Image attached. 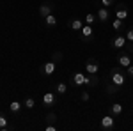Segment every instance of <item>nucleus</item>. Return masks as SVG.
<instances>
[{
  "instance_id": "nucleus-24",
  "label": "nucleus",
  "mask_w": 133,
  "mask_h": 131,
  "mask_svg": "<svg viewBox=\"0 0 133 131\" xmlns=\"http://www.w3.org/2000/svg\"><path fill=\"white\" fill-rule=\"evenodd\" d=\"M101 5L103 7H112V5H115V0H101Z\"/></svg>"
},
{
  "instance_id": "nucleus-28",
  "label": "nucleus",
  "mask_w": 133,
  "mask_h": 131,
  "mask_svg": "<svg viewBox=\"0 0 133 131\" xmlns=\"http://www.w3.org/2000/svg\"><path fill=\"white\" fill-rule=\"evenodd\" d=\"M126 74H128V76H131V78H133V64H130V66L126 67Z\"/></svg>"
},
{
  "instance_id": "nucleus-6",
  "label": "nucleus",
  "mask_w": 133,
  "mask_h": 131,
  "mask_svg": "<svg viewBox=\"0 0 133 131\" xmlns=\"http://www.w3.org/2000/svg\"><path fill=\"white\" fill-rule=\"evenodd\" d=\"M114 7H115V18H119V20L124 21L128 16H130V9H128L126 4H115Z\"/></svg>"
},
{
  "instance_id": "nucleus-7",
  "label": "nucleus",
  "mask_w": 133,
  "mask_h": 131,
  "mask_svg": "<svg viewBox=\"0 0 133 131\" xmlns=\"http://www.w3.org/2000/svg\"><path fill=\"white\" fill-rule=\"evenodd\" d=\"M99 62L96 60V59H89V60L85 62V73L87 74H98L99 73Z\"/></svg>"
},
{
  "instance_id": "nucleus-25",
  "label": "nucleus",
  "mask_w": 133,
  "mask_h": 131,
  "mask_svg": "<svg viewBox=\"0 0 133 131\" xmlns=\"http://www.w3.org/2000/svg\"><path fill=\"white\" fill-rule=\"evenodd\" d=\"M62 57H64V55H62V51H55V53H53V59H51V60L59 62V60H62Z\"/></svg>"
},
{
  "instance_id": "nucleus-13",
  "label": "nucleus",
  "mask_w": 133,
  "mask_h": 131,
  "mask_svg": "<svg viewBox=\"0 0 133 131\" xmlns=\"http://www.w3.org/2000/svg\"><path fill=\"white\" fill-rule=\"evenodd\" d=\"M123 105H121V103H112V105H110V113H112L114 117H119V115H121V113H123Z\"/></svg>"
},
{
  "instance_id": "nucleus-22",
  "label": "nucleus",
  "mask_w": 133,
  "mask_h": 131,
  "mask_svg": "<svg viewBox=\"0 0 133 131\" xmlns=\"http://www.w3.org/2000/svg\"><path fill=\"white\" fill-rule=\"evenodd\" d=\"M57 121H59V119H57V115H55L53 112H50V113L46 115V124H55Z\"/></svg>"
},
{
  "instance_id": "nucleus-2",
  "label": "nucleus",
  "mask_w": 133,
  "mask_h": 131,
  "mask_svg": "<svg viewBox=\"0 0 133 131\" xmlns=\"http://www.w3.org/2000/svg\"><path fill=\"white\" fill-rule=\"evenodd\" d=\"M117 64H119L123 69H126V67L131 64V53H128L126 50H119V53H117Z\"/></svg>"
},
{
  "instance_id": "nucleus-5",
  "label": "nucleus",
  "mask_w": 133,
  "mask_h": 131,
  "mask_svg": "<svg viewBox=\"0 0 133 131\" xmlns=\"http://www.w3.org/2000/svg\"><path fill=\"white\" fill-rule=\"evenodd\" d=\"M101 129H107V131L115 129V117H114L112 113L103 115V119H101Z\"/></svg>"
},
{
  "instance_id": "nucleus-27",
  "label": "nucleus",
  "mask_w": 133,
  "mask_h": 131,
  "mask_svg": "<svg viewBox=\"0 0 133 131\" xmlns=\"http://www.w3.org/2000/svg\"><path fill=\"white\" fill-rule=\"evenodd\" d=\"M123 50H126L128 53H133V43H130V41H128V43H126V46H124Z\"/></svg>"
},
{
  "instance_id": "nucleus-10",
  "label": "nucleus",
  "mask_w": 133,
  "mask_h": 131,
  "mask_svg": "<svg viewBox=\"0 0 133 131\" xmlns=\"http://www.w3.org/2000/svg\"><path fill=\"white\" fill-rule=\"evenodd\" d=\"M57 103V96L53 94V92H46L44 96H43V105L46 106V108H50V106H53Z\"/></svg>"
},
{
  "instance_id": "nucleus-1",
  "label": "nucleus",
  "mask_w": 133,
  "mask_h": 131,
  "mask_svg": "<svg viewBox=\"0 0 133 131\" xmlns=\"http://www.w3.org/2000/svg\"><path fill=\"white\" fill-rule=\"evenodd\" d=\"M108 80L112 81L114 85H117V87H121L123 89L124 83H126V73L123 71L121 66H115L110 69V76H108Z\"/></svg>"
},
{
  "instance_id": "nucleus-9",
  "label": "nucleus",
  "mask_w": 133,
  "mask_h": 131,
  "mask_svg": "<svg viewBox=\"0 0 133 131\" xmlns=\"http://www.w3.org/2000/svg\"><path fill=\"white\" fill-rule=\"evenodd\" d=\"M53 2H43L41 5H39V14H41L43 18H46L48 14H51L53 12Z\"/></svg>"
},
{
  "instance_id": "nucleus-8",
  "label": "nucleus",
  "mask_w": 133,
  "mask_h": 131,
  "mask_svg": "<svg viewBox=\"0 0 133 131\" xmlns=\"http://www.w3.org/2000/svg\"><path fill=\"white\" fill-rule=\"evenodd\" d=\"M126 43H128V39H126V36H115L112 39V43H110V46L112 48H115V50H123L124 46H126Z\"/></svg>"
},
{
  "instance_id": "nucleus-20",
  "label": "nucleus",
  "mask_w": 133,
  "mask_h": 131,
  "mask_svg": "<svg viewBox=\"0 0 133 131\" xmlns=\"http://www.w3.org/2000/svg\"><path fill=\"white\" fill-rule=\"evenodd\" d=\"M55 91H57V94H66V92H68V85H66V83H64V81H61V83H57V85H55Z\"/></svg>"
},
{
  "instance_id": "nucleus-12",
  "label": "nucleus",
  "mask_w": 133,
  "mask_h": 131,
  "mask_svg": "<svg viewBox=\"0 0 133 131\" xmlns=\"http://www.w3.org/2000/svg\"><path fill=\"white\" fill-rule=\"evenodd\" d=\"M69 29L71 30H75V32H80L82 30V27H83V21L82 20H78V18H73V20H69Z\"/></svg>"
},
{
  "instance_id": "nucleus-19",
  "label": "nucleus",
  "mask_w": 133,
  "mask_h": 131,
  "mask_svg": "<svg viewBox=\"0 0 133 131\" xmlns=\"http://www.w3.org/2000/svg\"><path fill=\"white\" fill-rule=\"evenodd\" d=\"M23 106H25V108H29V110H32V108L36 106V99H34V98H30V96H29V98H25Z\"/></svg>"
},
{
  "instance_id": "nucleus-17",
  "label": "nucleus",
  "mask_w": 133,
  "mask_h": 131,
  "mask_svg": "<svg viewBox=\"0 0 133 131\" xmlns=\"http://www.w3.org/2000/svg\"><path fill=\"white\" fill-rule=\"evenodd\" d=\"M112 29H114L115 32H121V30L124 29V21L119 20V18H115V20L112 21Z\"/></svg>"
},
{
  "instance_id": "nucleus-3",
  "label": "nucleus",
  "mask_w": 133,
  "mask_h": 131,
  "mask_svg": "<svg viewBox=\"0 0 133 131\" xmlns=\"http://www.w3.org/2000/svg\"><path fill=\"white\" fill-rule=\"evenodd\" d=\"M57 71V62L55 60H48V62H44L41 67H39V73H41L43 76H51L53 73Z\"/></svg>"
},
{
  "instance_id": "nucleus-4",
  "label": "nucleus",
  "mask_w": 133,
  "mask_h": 131,
  "mask_svg": "<svg viewBox=\"0 0 133 131\" xmlns=\"http://www.w3.org/2000/svg\"><path fill=\"white\" fill-rule=\"evenodd\" d=\"M80 39L83 41V43H91L92 39H94V30H92V25H83L82 30H80Z\"/></svg>"
},
{
  "instance_id": "nucleus-26",
  "label": "nucleus",
  "mask_w": 133,
  "mask_h": 131,
  "mask_svg": "<svg viewBox=\"0 0 133 131\" xmlns=\"http://www.w3.org/2000/svg\"><path fill=\"white\" fill-rule=\"evenodd\" d=\"M126 39L130 41V43H133V27L128 29V32H126Z\"/></svg>"
},
{
  "instance_id": "nucleus-29",
  "label": "nucleus",
  "mask_w": 133,
  "mask_h": 131,
  "mask_svg": "<svg viewBox=\"0 0 133 131\" xmlns=\"http://www.w3.org/2000/svg\"><path fill=\"white\" fill-rule=\"evenodd\" d=\"M46 131H57V126L55 124H46Z\"/></svg>"
},
{
  "instance_id": "nucleus-21",
  "label": "nucleus",
  "mask_w": 133,
  "mask_h": 131,
  "mask_svg": "<svg viewBox=\"0 0 133 131\" xmlns=\"http://www.w3.org/2000/svg\"><path fill=\"white\" fill-rule=\"evenodd\" d=\"M96 21H98V16H96V14H92V12H87V14H85V23H87V25H92V23H96Z\"/></svg>"
},
{
  "instance_id": "nucleus-18",
  "label": "nucleus",
  "mask_w": 133,
  "mask_h": 131,
  "mask_svg": "<svg viewBox=\"0 0 133 131\" xmlns=\"http://www.w3.org/2000/svg\"><path fill=\"white\" fill-rule=\"evenodd\" d=\"M4 129H9V121H7V117L0 112V131Z\"/></svg>"
},
{
  "instance_id": "nucleus-14",
  "label": "nucleus",
  "mask_w": 133,
  "mask_h": 131,
  "mask_svg": "<svg viewBox=\"0 0 133 131\" xmlns=\"http://www.w3.org/2000/svg\"><path fill=\"white\" fill-rule=\"evenodd\" d=\"M21 108H23V103H20V101H12L9 105V110H11V113H14V115H18L21 112Z\"/></svg>"
},
{
  "instance_id": "nucleus-16",
  "label": "nucleus",
  "mask_w": 133,
  "mask_h": 131,
  "mask_svg": "<svg viewBox=\"0 0 133 131\" xmlns=\"http://www.w3.org/2000/svg\"><path fill=\"white\" fill-rule=\"evenodd\" d=\"M44 25H46L48 29H53V27L57 25V18L53 16V12H51V14H48V16L44 18Z\"/></svg>"
},
{
  "instance_id": "nucleus-11",
  "label": "nucleus",
  "mask_w": 133,
  "mask_h": 131,
  "mask_svg": "<svg viewBox=\"0 0 133 131\" xmlns=\"http://www.w3.org/2000/svg\"><path fill=\"white\" fill-rule=\"evenodd\" d=\"M96 16H98V21H99V23H107L108 18H110V12H108L107 7H99L98 12H96Z\"/></svg>"
},
{
  "instance_id": "nucleus-15",
  "label": "nucleus",
  "mask_w": 133,
  "mask_h": 131,
  "mask_svg": "<svg viewBox=\"0 0 133 131\" xmlns=\"http://www.w3.org/2000/svg\"><path fill=\"white\" fill-rule=\"evenodd\" d=\"M119 91H121V87H117V85H114V83H112L110 80L107 81V94H108V96H114V94H117Z\"/></svg>"
},
{
  "instance_id": "nucleus-23",
  "label": "nucleus",
  "mask_w": 133,
  "mask_h": 131,
  "mask_svg": "<svg viewBox=\"0 0 133 131\" xmlns=\"http://www.w3.org/2000/svg\"><path fill=\"white\" fill-rule=\"evenodd\" d=\"M80 99H82L83 103H87V101L91 99V94H89V91H82V92H80Z\"/></svg>"
}]
</instances>
